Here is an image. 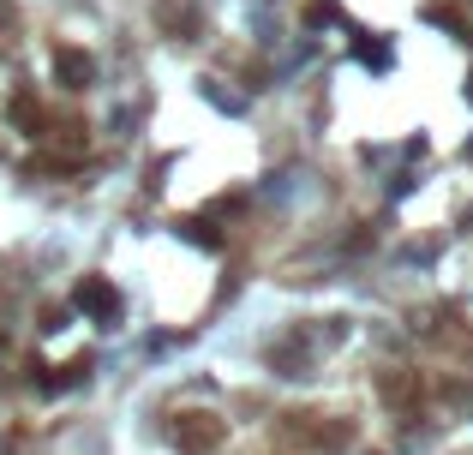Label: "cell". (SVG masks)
I'll return each instance as SVG.
<instances>
[{"label":"cell","instance_id":"obj_1","mask_svg":"<svg viewBox=\"0 0 473 455\" xmlns=\"http://www.w3.org/2000/svg\"><path fill=\"white\" fill-rule=\"evenodd\" d=\"M72 306H79L84 317H97V324H120V288L102 276H84L79 288H72Z\"/></svg>","mask_w":473,"mask_h":455},{"label":"cell","instance_id":"obj_2","mask_svg":"<svg viewBox=\"0 0 473 455\" xmlns=\"http://www.w3.org/2000/svg\"><path fill=\"white\" fill-rule=\"evenodd\" d=\"M174 437H180V450H216V437H222V426L210 414H186L174 426Z\"/></svg>","mask_w":473,"mask_h":455},{"label":"cell","instance_id":"obj_3","mask_svg":"<svg viewBox=\"0 0 473 455\" xmlns=\"http://www.w3.org/2000/svg\"><path fill=\"white\" fill-rule=\"evenodd\" d=\"M55 72H60V84H66V90H84L97 66H90V55H79V48H60V55H55Z\"/></svg>","mask_w":473,"mask_h":455},{"label":"cell","instance_id":"obj_4","mask_svg":"<svg viewBox=\"0 0 473 455\" xmlns=\"http://www.w3.org/2000/svg\"><path fill=\"white\" fill-rule=\"evenodd\" d=\"M180 234L192 240V246H204V252H216V234H210V222H198V216H186V222H174Z\"/></svg>","mask_w":473,"mask_h":455},{"label":"cell","instance_id":"obj_5","mask_svg":"<svg viewBox=\"0 0 473 455\" xmlns=\"http://www.w3.org/2000/svg\"><path fill=\"white\" fill-rule=\"evenodd\" d=\"M354 55L366 60V66H390V48H384V42H354Z\"/></svg>","mask_w":473,"mask_h":455},{"label":"cell","instance_id":"obj_6","mask_svg":"<svg viewBox=\"0 0 473 455\" xmlns=\"http://www.w3.org/2000/svg\"><path fill=\"white\" fill-rule=\"evenodd\" d=\"M335 19V0H317V6H306V24H312V30H317V24H330Z\"/></svg>","mask_w":473,"mask_h":455},{"label":"cell","instance_id":"obj_7","mask_svg":"<svg viewBox=\"0 0 473 455\" xmlns=\"http://www.w3.org/2000/svg\"><path fill=\"white\" fill-rule=\"evenodd\" d=\"M468 97H473V90H468Z\"/></svg>","mask_w":473,"mask_h":455}]
</instances>
